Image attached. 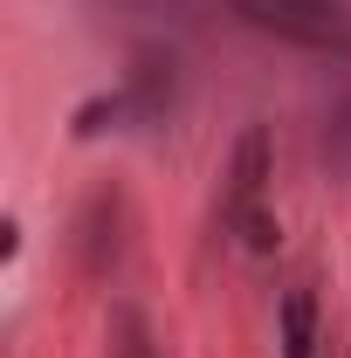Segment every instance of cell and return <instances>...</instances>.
<instances>
[{
    "label": "cell",
    "mask_w": 351,
    "mask_h": 358,
    "mask_svg": "<svg viewBox=\"0 0 351 358\" xmlns=\"http://www.w3.org/2000/svg\"><path fill=\"white\" fill-rule=\"evenodd\" d=\"M117 358H152V345H145V324H138V317H117Z\"/></svg>",
    "instance_id": "4"
},
{
    "label": "cell",
    "mask_w": 351,
    "mask_h": 358,
    "mask_svg": "<svg viewBox=\"0 0 351 358\" xmlns=\"http://www.w3.org/2000/svg\"><path fill=\"white\" fill-rule=\"evenodd\" d=\"M241 14L268 28V35H289L310 48H345L351 42V14L345 0H241Z\"/></svg>",
    "instance_id": "1"
},
{
    "label": "cell",
    "mask_w": 351,
    "mask_h": 358,
    "mask_svg": "<svg viewBox=\"0 0 351 358\" xmlns=\"http://www.w3.org/2000/svg\"><path fill=\"white\" fill-rule=\"evenodd\" d=\"M317 352V296L310 289H282V358Z\"/></svg>",
    "instance_id": "3"
},
{
    "label": "cell",
    "mask_w": 351,
    "mask_h": 358,
    "mask_svg": "<svg viewBox=\"0 0 351 358\" xmlns=\"http://www.w3.org/2000/svg\"><path fill=\"white\" fill-rule=\"evenodd\" d=\"M262 179H268V138H262V131H241V145H234V186H227V207H234V214L262 207Z\"/></svg>",
    "instance_id": "2"
}]
</instances>
